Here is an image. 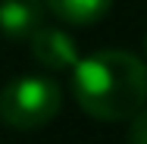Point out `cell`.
Returning <instances> with one entry per match:
<instances>
[{
  "label": "cell",
  "instance_id": "3",
  "mask_svg": "<svg viewBox=\"0 0 147 144\" xmlns=\"http://www.w3.org/2000/svg\"><path fill=\"white\" fill-rule=\"evenodd\" d=\"M28 50L38 66L50 69V72H66V69H75L78 63V44L75 38L59 25H41L28 38Z\"/></svg>",
  "mask_w": 147,
  "mask_h": 144
},
{
  "label": "cell",
  "instance_id": "4",
  "mask_svg": "<svg viewBox=\"0 0 147 144\" xmlns=\"http://www.w3.org/2000/svg\"><path fill=\"white\" fill-rule=\"evenodd\" d=\"M44 0H0V31L9 41H28L44 25Z\"/></svg>",
  "mask_w": 147,
  "mask_h": 144
},
{
  "label": "cell",
  "instance_id": "2",
  "mask_svg": "<svg viewBox=\"0 0 147 144\" xmlns=\"http://www.w3.org/2000/svg\"><path fill=\"white\" fill-rule=\"evenodd\" d=\"M63 107L59 85L47 75H16L0 88V122L16 132H31L57 119Z\"/></svg>",
  "mask_w": 147,
  "mask_h": 144
},
{
  "label": "cell",
  "instance_id": "6",
  "mask_svg": "<svg viewBox=\"0 0 147 144\" xmlns=\"http://www.w3.org/2000/svg\"><path fill=\"white\" fill-rule=\"evenodd\" d=\"M128 144H147V103L131 116V125H128Z\"/></svg>",
  "mask_w": 147,
  "mask_h": 144
},
{
  "label": "cell",
  "instance_id": "1",
  "mask_svg": "<svg viewBox=\"0 0 147 144\" xmlns=\"http://www.w3.org/2000/svg\"><path fill=\"white\" fill-rule=\"evenodd\" d=\"M72 94L91 119H131L147 103V63L128 50H97L75 63Z\"/></svg>",
  "mask_w": 147,
  "mask_h": 144
},
{
  "label": "cell",
  "instance_id": "7",
  "mask_svg": "<svg viewBox=\"0 0 147 144\" xmlns=\"http://www.w3.org/2000/svg\"><path fill=\"white\" fill-rule=\"evenodd\" d=\"M144 47H147V41H144Z\"/></svg>",
  "mask_w": 147,
  "mask_h": 144
},
{
  "label": "cell",
  "instance_id": "5",
  "mask_svg": "<svg viewBox=\"0 0 147 144\" xmlns=\"http://www.w3.org/2000/svg\"><path fill=\"white\" fill-rule=\"evenodd\" d=\"M44 3L57 19L69 22V25H91V22L103 19L113 6V0H44Z\"/></svg>",
  "mask_w": 147,
  "mask_h": 144
}]
</instances>
